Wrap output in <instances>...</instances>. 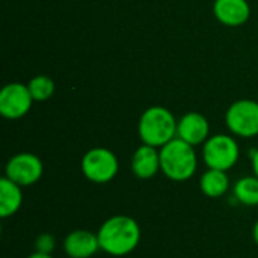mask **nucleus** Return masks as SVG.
<instances>
[{
	"label": "nucleus",
	"mask_w": 258,
	"mask_h": 258,
	"mask_svg": "<svg viewBox=\"0 0 258 258\" xmlns=\"http://www.w3.org/2000/svg\"><path fill=\"white\" fill-rule=\"evenodd\" d=\"M97 236L101 251L113 257H124L138 248L141 242V227L133 218L118 215L104 221Z\"/></svg>",
	"instance_id": "obj_1"
},
{
	"label": "nucleus",
	"mask_w": 258,
	"mask_h": 258,
	"mask_svg": "<svg viewBox=\"0 0 258 258\" xmlns=\"http://www.w3.org/2000/svg\"><path fill=\"white\" fill-rule=\"evenodd\" d=\"M160 151V171L172 181H187L198 169V156L195 147L181 141L180 138L172 139Z\"/></svg>",
	"instance_id": "obj_2"
},
{
	"label": "nucleus",
	"mask_w": 258,
	"mask_h": 258,
	"mask_svg": "<svg viewBox=\"0 0 258 258\" xmlns=\"http://www.w3.org/2000/svg\"><path fill=\"white\" fill-rule=\"evenodd\" d=\"M177 119L163 106H151L145 109L138 122V133L145 145L162 148L177 138Z\"/></svg>",
	"instance_id": "obj_3"
},
{
	"label": "nucleus",
	"mask_w": 258,
	"mask_h": 258,
	"mask_svg": "<svg viewBox=\"0 0 258 258\" xmlns=\"http://www.w3.org/2000/svg\"><path fill=\"white\" fill-rule=\"evenodd\" d=\"M240 148L234 136L218 133L210 136L203 145V159L207 168L228 171L239 162Z\"/></svg>",
	"instance_id": "obj_4"
},
{
	"label": "nucleus",
	"mask_w": 258,
	"mask_h": 258,
	"mask_svg": "<svg viewBox=\"0 0 258 258\" xmlns=\"http://www.w3.org/2000/svg\"><path fill=\"white\" fill-rule=\"evenodd\" d=\"M80 166L83 175L89 181L97 184H104L112 181L119 169V163L115 153L104 147H97L86 151Z\"/></svg>",
	"instance_id": "obj_5"
},
{
	"label": "nucleus",
	"mask_w": 258,
	"mask_h": 258,
	"mask_svg": "<svg viewBox=\"0 0 258 258\" xmlns=\"http://www.w3.org/2000/svg\"><path fill=\"white\" fill-rule=\"evenodd\" d=\"M225 125L237 138L258 136V101L246 98L234 101L225 112Z\"/></svg>",
	"instance_id": "obj_6"
},
{
	"label": "nucleus",
	"mask_w": 258,
	"mask_h": 258,
	"mask_svg": "<svg viewBox=\"0 0 258 258\" xmlns=\"http://www.w3.org/2000/svg\"><path fill=\"white\" fill-rule=\"evenodd\" d=\"M29 86L21 82H12L0 91V115L6 119H20L29 113L33 104Z\"/></svg>",
	"instance_id": "obj_7"
},
{
	"label": "nucleus",
	"mask_w": 258,
	"mask_h": 258,
	"mask_svg": "<svg viewBox=\"0 0 258 258\" xmlns=\"http://www.w3.org/2000/svg\"><path fill=\"white\" fill-rule=\"evenodd\" d=\"M44 172V165L36 154L20 153L9 159L5 168V177L21 187H27L39 181Z\"/></svg>",
	"instance_id": "obj_8"
},
{
	"label": "nucleus",
	"mask_w": 258,
	"mask_h": 258,
	"mask_svg": "<svg viewBox=\"0 0 258 258\" xmlns=\"http://www.w3.org/2000/svg\"><path fill=\"white\" fill-rule=\"evenodd\" d=\"M177 138L192 147L204 145V142L210 138L209 119L200 112L184 113L177 122Z\"/></svg>",
	"instance_id": "obj_9"
},
{
	"label": "nucleus",
	"mask_w": 258,
	"mask_h": 258,
	"mask_svg": "<svg viewBox=\"0 0 258 258\" xmlns=\"http://www.w3.org/2000/svg\"><path fill=\"white\" fill-rule=\"evenodd\" d=\"M213 15L227 27H239L249 20L251 6L248 0H215Z\"/></svg>",
	"instance_id": "obj_10"
},
{
	"label": "nucleus",
	"mask_w": 258,
	"mask_h": 258,
	"mask_svg": "<svg viewBox=\"0 0 258 258\" xmlns=\"http://www.w3.org/2000/svg\"><path fill=\"white\" fill-rule=\"evenodd\" d=\"M63 249L70 258H91L100 251L98 236L88 230L71 231L63 240Z\"/></svg>",
	"instance_id": "obj_11"
},
{
	"label": "nucleus",
	"mask_w": 258,
	"mask_h": 258,
	"mask_svg": "<svg viewBox=\"0 0 258 258\" xmlns=\"http://www.w3.org/2000/svg\"><path fill=\"white\" fill-rule=\"evenodd\" d=\"M132 171L141 180H150L160 171V151L142 144L132 157Z\"/></svg>",
	"instance_id": "obj_12"
},
{
	"label": "nucleus",
	"mask_w": 258,
	"mask_h": 258,
	"mask_svg": "<svg viewBox=\"0 0 258 258\" xmlns=\"http://www.w3.org/2000/svg\"><path fill=\"white\" fill-rule=\"evenodd\" d=\"M23 204V187L3 177L0 180V218L6 219L15 215Z\"/></svg>",
	"instance_id": "obj_13"
},
{
	"label": "nucleus",
	"mask_w": 258,
	"mask_h": 258,
	"mask_svg": "<svg viewBox=\"0 0 258 258\" xmlns=\"http://www.w3.org/2000/svg\"><path fill=\"white\" fill-rule=\"evenodd\" d=\"M200 189L209 198H221L230 189V178L225 171L209 168L200 178Z\"/></svg>",
	"instance_id": "obj_14"
},
{
	"label": "nucleus",
	"mask_w": 258,
	"mask_h": 258,
	"mask_svg": "<svg viewBox=\"0 0 258 258\" xmlns=\"http://www.w3.org/2000/svg\"><path fill=\"white\" fill-rule=\"evenodd\" d=\"M234 200L237 203L248 206V207H255L258 206V177L255 175H248L236 181L233 187Z\"/></svg>",
	"instance_id": "obj_15"
},
{
	"label": "nucleus",
	"mask_w": 258,
	"mask_h": 258,
	"mask_svg": "<svg viewBox=\"0 0 258 258\" xmlns=\"http://www.w3.org/2000/svg\"><path fill=\"white\" fill-rule=\"evenodd\" d=\"M27 86L35 101H47L54 94V82L48 76H36L30 79Z\"/></svg>",
	"instance_id": "obj_16"
},
{
	"label": "nucleus",
	"mask_w": 258,
	"mask_h": 258,
	"mask_svg": "<svg viewBox=\"0 0 258 258\" xmlns=\"http://www.w3.org/2000/svg\"><path fill=\"white\" fill-rule=\"evenodd\" d=\"M56 248V239L53 234L48 233H42L38 236V239L35 240V251L36 252H42V254H51Z\"/></svg>",
	"instance_id": "obj_17"
},
{
	"label": "nucleus",
	"mask_w": 258,
	"mask_h": 258,
	"mask_svg": "<svg viewBox=\"0 0 258 258\" xmlns=\"http://www.w3.org/2000/svg\"><path fill=\"white\" fill-rule=\"evenodd\" d=\"M251 163H252L254 175L258 177V150H251Z\"/></svg>",
	"instance_id": "obj_18"
},
{
	"label": "nucleus",
	"mask_w": 258,
	"mask_h": 258,
	"mask_svg": "<svg viewBox=\"0 0 258 258\" xmlns=\"http://www.w3.org/2000/svg\"><path fill=\"white\" fill-rule=\"evenodd\" d=\"M27 258H53L51 257V254H42V252H33L32 255H29Z\"/></svg>",
	"instance_id": "obj_19"
},
{
	"label": "nucleus",
	"mask_w": 258,
	"mask_h": 258,
	"mask_svg": "<svg viewBox=\"0 0 258 258\" xmlns=\"http://www.w3.org/2000/svg\"><path fill=\"white\" fill-rule=\"evenodd\" d=\"M252 237H254V242L258 245V221L254 225V230H252Z\"/></svg>",
	"instance_id": "obj_20"
}]
</instances>
